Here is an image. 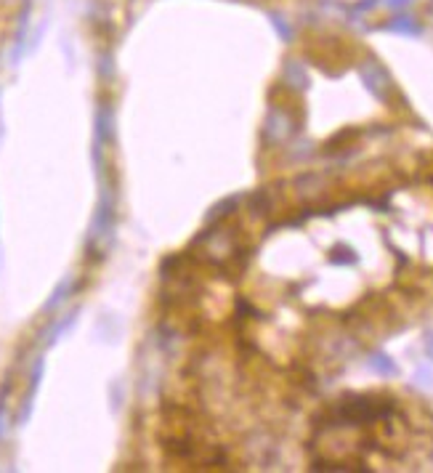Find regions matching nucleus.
<instances>
[{
  "instance_id": "f257e3e1",
  "label": "nucleus",
  "mask_w": 433,
  "mask_h": 473,
  "mask_svg": "<svg viewBox=\"0 0 433 473\" xmlns=\"http://www.w3.org/2000/svg\"><path fill=\"white\" fill-rule=\"evenodd\" d=\"M361 80H364V85L370 88L372 94L378 96V99H388V91H391V77H388V72L383 69L378 62H364L361 64Z\"/></svg>"
},
{
  "instance_id": "f03ea898",
  "label": "nucleus",
  "mask_w": 433,
  "mask_h": 473,
  "mask_svg": "<svg viewBox=\"0 0 433 473\" xmlns=\"http://www.w3.org/2000/svg\"><path fill=\"white\" fill-rule=\"evenodd\" d=\"M386 30L402 32V35H420V24L412 16H396V19H391L386 24Z\"/></svg>"
},
{
  "instance_id": "7ed1b4c3",
  "label": "nucleus",
  "mask_w": 433,
  "mask_h": 473,
  "mask_svg": "<svg viewBox=\"0 0 433 473\" xmlns=\"http://www.w3.org/2000/svg\"><path fill=\"white\" fill-rule=\"evenodd\" d=\"M372 369H378L381 375H386V378H391V375H396L399 369H396V365H393L391 359L386 357V354H375V357L370 359Z\"/></svg>"
},
{
  "instance_id": "20e7f679",
  "label": "nucleus",
  "mask_w": 433,
  "mask_h": 473,
  "mask_svg": "<svg viewBox=\"0 0 433 473\" xmlns=\"http://www.w3.org/2000/svg\"><path fill=\"white\" fill-rule=\"evenodd\" d=\"M287 77H293V80H296L293 85H298V88H306V85H308L306 72H303V67H300L298 62H290V64H287Z\"/></svg>"
},
{
  "instance_id": "39448f33",
  "label": "nucleus",
  "mask_w": 433,
  "mask_h": 473,
  "mask_svg": "<svg viewBox=\"0 0 433 473\" xmlns=\"http://www.w3.org/2000/svg\"><path fill=\"white\" fill-rule=\"evenodd\" d=\"M271 24H274L276 32L282 35V40H290V38H293V30H290V24L285 21V16H279V13H271Z\"/></svg>"
},
{
  "instance_id": "423d86ee",
  "label": "nucleus",
  "mask_w": 433,
  "mask_h": 473,
  "mask_svg": "<svg viewBox=\"0 0 433 473\" xmlns=\"http://www.w3.org/2000/svg\"><path fill=\"white\" fill-rule=\"evenodd\" d=\"M386 3H388L391 9H404V6H410L412 0H386Z\"/></svg>"
},
{
  "instance_id": "0eeeda50",
  "label": "nucleus",
  "mask_w": 433,
  "mask_h": 473,
  "mask_svg": "<svg viewBox=\"0 0 433 473\" xmlns=\"http://www.w3.org/2000/svg\"><path fill=\"white\" fill-rule=\"evenodd\" d=\"M425 351H428V357H433V333L425 338Z\"/></svg>"
}]
</instances>
